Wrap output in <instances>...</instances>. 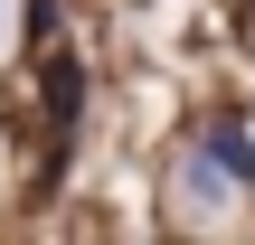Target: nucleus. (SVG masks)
Masks as SVG:
<instances>
[{
	"instance_id": "1",
	"label": "nucleus",
	"mask_w": 255,
	"mask_h": 245,
	"mask_svg": "<svg viewBox=\"0 0 255 245\" xmlns=\"http://www.w3.org/2000/svg\"><path fill=\"white\" fill-rule=\"evenodd\" d=\"M189 151L237 189V198H255V132L237 123V113H199V132H189Z\"/></svg>"
},
{
	"instance_id": "2",
	"label": "nucleus",
	"mask_w": 255,
	"mask_h": 245,
	"mask_svg": "<svg viewBox=\"0 0 255 245\" xmlns=\"http://www.w3.org/2000/svg\"><path fill=\"white\" fill-rule=\"evenodd\" d=\"M180 189L199 198V217H218V208H237V189H227V179H218V170H208L199 151H180Z\"/></svg>"
}]
</instances>
